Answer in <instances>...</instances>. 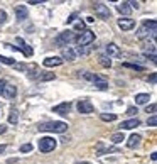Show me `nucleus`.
Masks as SVG:
<instances>
[{
    "mask_svg": "<svg viewBox=\"0 0 157 164\" xmlns=\"http://www.w3.org/2000/svg\"><path fill=\"white\" fill-rule=\"evenodd\" d=\"M17 122H19V112L14 108V110H10V113H9V124H14V125H15Z\"/></svg>",
    "mask_w": 157,
    "mask_h": 164,
    "instance_id": "obj_22",
    "label": "nucleus"
},
{
    "mask_svg": "<svg viewBox=\"0 0 157 164\" xmlns=\"http://www.w3.org/2000/svg\"><path fill=\"white\" fill-rule=\"evenodd\" d=\"M5 151V145H0V152H3Z\"/></svg>",
    "mask_w": 157,
    "mask_h": 164,
    "instance_id": "obj_42",
    "label": "nucleus"
},
{
    "mask_svg": "<svg viewBox=\"0 0 157 164\" xmlns=\"http://www.w3.org/2000/svg\"><path fill=\"white\" fill-rule=\"evenodd\" d=\"M42 65L46 68H54V66H61L63 65V59L59 58V56H49V58H46L44 61H42Z\"/></svg>",
    "mask_w": 157,
    "mask_h": 164,
    "instance_id": "obj_15",
    "label": "nucleus"
},
{
    "mask_svg": "<svg viewBox=\"0 0 157 164\" xmlns=\"http://www.w3.org/2000/svg\"><path fill=\"white\" fill-rule=\"evenodd\" d=\"M93 9H95V15L100 17V19H103V20H108L110 17H112L110 9L105 5V3H101V2H95L93 3Z\"/></svg>",
    "mask_w": 157,
    "mask_h": 164,
    "instance_id": "obj_5",
    "label": "nucleus"
},
{
    "mask_svg": "<svg viewBox=\"0 0 157 164\" xmlns=\"http://www.w3.org/2000/svg\"><path fill=\"white\" fill-rule=\"evenodd\" d=\"M98 63H100L103 68H110V66H112V59H110L108 56H100V58H98Z\"/></svg>",
    "mask_w": 157,
    "mask_h": 164,
    "instance_id": "obj_24",
    "label": "nucleus"
},
{
    "mask_svg": "<svg viewBox=\"0 0 157 164\" xmlns=\"http://www.w3.org/2000/svg\"><path fill=\"white\" fill-rule=\"evenodd\" d=\"M149 100H151V95H149V93H138V95H135V103H137V105H145Z\"/></svg>",
    "mask_w": 157,
    "mask_h": 164,
    "instance_id": "obj_21",
    "label": "nucleus"
},
{
    "mask_svg": "<svg viewBox=\"0 0 157 164\" xmlns=\"http://www.w3.org/2000/svg\"><path fill=\"white\" fill-rule=\"evenodd\" d=\"M74 29H76V31H81V32H83V31H85V22H76Z\"/></svg>",
    "mask_w": 157,
    "mask_h": 164,
    "instance_id": "obj_34",
    "label": "nucleus"
},
{
    "mask_svg": "<svg viewBox=\"0 0 157 164\" xmlns=\"http://www.w3.org/2000/svg\"><path fill=\"white\" fill-rule=\"evenodd\" d=\"M56 145H58V142H56L54 137H41V141H39V151L51 152L56 149Z\"/></svg>",
    "mask_w": 157,
    "mask_h": 164,
    "instance_id": "obj_4",
    "label": "nucleus"
},
{
    "mask_svg": "<svg viewBox=\"0 0 157 164\" xmlns=\"http://www.w3.org/2000/svg\"><path fill=\"white\" fill-rule=\"evenodd\" d=\"M2 95H3V97H5L7 100L15 98V95H17V88H15V85L7 83V85H5V88H3V91H2Z\"/></svg>",
    "mask_w": 157,
    "mask_h": 164,
    "instance_id": "obj_14",
    "label": "nucleus"
},
{
    "mask_svg": "<svg viewBox=\"0 0 157 164\" xmlns=\"http://www.w3.org/2000/svg\"><path fill=\"white\" fill-rule=\"evenodd\" d=\"M69 110H71V102H63V103H59V105H56L54 108H52V112L66 117L68 113H69Z\"/></svg>",
    "mask_w": 157,
    "mask_h": 164,
    "instance_id": "obj_10",
    "label": "nucleus"
},
{
    "mask_svg": "<svg viewBox=\"0 0 157 164\" xmlns=\"http://www.w3.org/2000/svg\"><path fill=\"white\" fill-rule=\"evenodd\" d=\"M5 85H7L5 80H0V95H2V91H3V88H5Z\"/></svg>",
    "mask_w": 157,
    "mask_h": 164,
    "instance_id": "obj_36",
    "label": "nucleus"
},
{
    "mask_svg": "<svg viewBox=\"0 0 157 164\" xmlns=\"http://www.w3.org/2000/svg\"><path fill=\"white\" fill-rule=\"evenodd\" d=\"M147 125H151V127H155V125H157V117H155V115H151V117H149Z\"/></svg>",
    "mask_w": 157,
    "mask_h": 164,
    "instance_id": "obj_31",
    "label": "nucleus"
},
{
    "mask_svg": "<svg viewBox=\"0 0 157 164\" xmlns=\"http://www.w3.org/2000/svg\"><path fill=\"white\" fill-rule=\"evenodd\" d=\"M0 63L9 65V66H14V65H15V59H10V58H5V56H0Z\"/></svg>",
    "mask_w": 157,
    "mask_h": 164,
    "instance_id": "obj_27",
    "label": "nucleus"
},
{
    "mask_svg": "<svg viewBox=\"0 0 157 164\" xmlns=\"http://www.w3.org/2000/svg\"><path fill=\"white\" fill-rule=\"evenodd\" d=\"M95 86L98 90H108V83L106 81H98V83H95Z\"/></svg>",
    "mask_w": 157,
    "mask_h": 164,
    "instance_id": "obj_30",
    "label": "nucleus"
},
{
    "mask_svg": "<svg viewBox=\"0 0 157 164\" xmlns=\"http://www.w3.org/2000/svg\"><path fill=\"white\" fill-rule=\"evenodd\" d=\"M78 112L83 113V115H88V113H93L95 112V105L90 102V100H80L76 105Z\"/></svg>",
    "mask_w": 157,
    "mask_h": 164,
    "instance_id": "obj_7",
    "label": "nucleus"
},
{
    "mask_svg": "<svg viewBox=\"0 0 157 164\" xmlns=\"http://www.w3.org/2000/svg\"><path fill=\"white\" fill-rule=\"evenodd\" d=\"M93 41H95V32L93 31H88V29H85L83 32H80L76 36V39H74V42H76L80 48H85V46L91 44Z\"/></svg>",
    "mask_w": 157,
    "mask_h": 164,
    "instance_id": "obj_3",
    "label": "nucleus"
},
{
    "mask_svg": "<svg viewBox=\"0 0 157 164\" xmlns=\"http://www.w3.org/2000/svg\"><path fill=\"white\" fill-rule=\"evenodd\" d=\"M138 125H140V120H138L137 117H135V119H130V120H123V122L120 124V132L122 130H132Z\"/></svg>",
    "mask_w": 157,
    "mask_h": 164,
    "instance_id": "obj_13",
    "label": "nucleus"
},
{
    "mask_svg": "<svg viewBox=\"0 0 157 164\" xmlns=\"http://www.w3.org/2000/svg\"><path fill=\"white\" fill-rule=\"evenodd\" d=\"M15 15H17V20L19 22H22V20H26L27 19V7L26 5H17L15 7Z\"/></svg>",
    "mask_w": 157,
    "mask_h": 164,
    "instance_id": "obj_19",
    "label": "nucleus"
},
{
    "mask_svg": "<svg viewBox=\"0 0 157 164\" xmlns=\"http://www.w3.org/2000/svg\"><path fill=\"white\" fill-rule=\"evenodd\" d=\"M39 130L42 132H54V134H63L68 130V124L61 120H54V122H44L39 125Z\"/></svg>",
    "mask_w": 157,
    "mask_h": 164,
    "instance_id": "obj_2",
    "label": "nucleus"
},
{
    "mask_svg": "<svg viewBox=\"0 0 157 164\" xmlns=\"http://www.w3.org/2000/svg\"><path fill=\"white\" fill-rule=\"evenodd\" d=\"M110 152H118V147H108V149H103V151H98V156L110 154Z\"/></svg>",
    "mask_w": 157,
    "mask_h": 164,
    "instance_id": "obj_28",
    "label": "nucleus"
},
{
    "mask_svg": "<svg viewBox=\"0 0 157 164\" xmlns=\"http://www.w3.org/2000/svg\"><path fill=\"white\" fill-rule=\"evenodd\" d=\"M155 31H157V22H155V20L154 19H152V20H145V22L138 27V31H137V39H145V37H149V36L155 37Z\"/></svg>",
    "mask_w": 157,
    "mask_h": 164,
    "instance_id": "obj_1",
    "label": "nucleus"
},
{
    "mask_svg": "<svg viewBox=\"0 0 157 164\" xmlns=\"http://www.w3.org/2000/svg\"><path fill=\"white\" fill-rule=\"evenodd\" d=\"M140 141H142V137H140L138 134H132L130 137H128V141H127V147H128V149L138 147V145H140Z\"/></svg>",
    "mask_w": 157,
    "mask_h": 164,
    "instance_id": "obj_18",
    "label": "nucleus"
},
{
    "mask_svg": "<svg viewBox=\"0 0 157 164\" xmlns=\"http://www.w3.org/2000/svg\"><path fill=\"white\" fill-rule=\"evenodd\" d=\"M29 5H41V0H29Z\"/></svg>",
    "mask_w": 157,
    "mask_h": 164,
    "instance_id": "obj_37",
    "label": "nucleus"
},
{
    "mask_svg": "<svg viewBox=\"0 0 157 164\" xmlns=\"http://www.w3.org/2000/svg\"><path fill=\"white\" fill-rule=\"evenodd\" d=\"M110 139H112L113 144H120L122 141H125V135H123V132H117V134H113Z\"/></svg>",
    "mask_w": 157,
    "mask_h": 164,
    "instance_id": "obj_23",
    "label": "nucleus"
},
{
    "mask_svg": "<svg viewBox=\"0 0 157 164\" xmlns=\"http://www.w3.org/2000/svg\"><path fill=\"white\" fill-rule=\"evenodd\" d=\"M100 119L105 122H113V120H117V115L115 113H100Z\"/></svg>",
    "mask_w": 157,
    "mask_h": 164,
    "instance_id": "obj_25",
    "label": "nucleus"
},
{
    "mask_svg": "<svg viewBox=\"0 0 157 164\" xmlns=\"http://www.w3.org/2000/svg\"><path fill=\"white\" fill-rule=\"evenodd\" d=\"M155 78H157V74H155V73H152L151 76H149V81H151V83H155Z\"/></svg>",
    "mask_w": 157,
    "mask_h": 164,
    "instance_id": "obj_38",
    "label": "nucleus"
},
{
    "mask_svg": "<svg viewBox=\"0 0 157 164\" xmlns=\"http://www.w3.org/2000/svg\"><path fill=\"white\" fill-rule=\"evenodd\" d=\"M118 27L122 31H132L135 27V20L128 19V17H120L118 19Z\"/></svg>",
    "mask_w": 157,
    "mask_h": 164,
    "instance_id": "obj_12",
    "label": "nucleus"
},
{
    "mask_svg": "<svg viewBox=\"0 0 157 164\" xmlns=\"http://www.w3.org/2000/svg\"><path fill=\"white\" fill-rule=\"evenodd\" d=\"M32 151V144H22L20 145V152H31Z\"/></svg>",
    "mask_w": 157,
    "mask_h": 164,
    "instance_id": "obj_32",
    "label": "nucleus"
},
{
    "mask_svg": "<svg viewBox=\"0 0 157 164\" xmlns=\"http://www.w3.org/2000/svg\"><path fill=\"white\" fill-rule=\"evenodd\" d=\"M151 159H152V161H157V152H152V154H151Z\"/></svg>",
    "mask_w": 157,
    "mask_h": 164,
    "instance_id": "obj_40",
    "label": "nucleus"
},
{
    "mask_svg": "<svg viewBox=\"0 0 157 164\" xmlns=\"http://www.w3.org/2000/svg\"><path fill=\"white\" fill-rule=\"evenodd\" d=\"M123 68H130V69H135V71H145L144 66L135 65V63H123Z\"/></svg>",
    "mask_w": 157,
    "mask_h": 164,
    "instance_id": "obj_26",
    "label": "nucleus"
},
{
    "mask_svg": "<svg viewBox=\"0 0 157 164\" xmlns=\"http://www.w3.org/2000/svg\"><path fill=\"white\" fill-rule=\"evenodd\" d=\"M117 10H118L122 15H125V17L132 12V9H130V5H128V2H120L118 5H117Z\"/></svg>",
    "mask_w": 157,
    "mask_h": 164,
    "instance_id": "obj_20",
    "label": "nucleus"
},
{
    "mask_svg": "<svg viewBox=\"0 0 157 164\" xmlns=\"http://www.w3.org/2000/svg\"><path fill=\"white\" fill-rule=\"evenodd\" d=\"M127 113L128 115H135V113H137V107H130V108H127Z\"/></svg>",
    "mask_w": 157,
    "mask_h": 164,
    "instance_id": "obj_35",
    "label": "nucleus"
},
{
    "mask_svg": "<svg viewBox=\"0 0 157 164\" xmlns=\"http://www.w3.org/2000/svg\"><path fill=\"white\" fill-rule=\"evenodd\" d=\"M105 49H106L108 58H120V56H122V51H120V48L115 44V42H108Z\"/></svg>",
    "mask_w": 157,
    "mask_h": 164,
    "instance_id": "obj_8",
    "label": "nucleus"
},
{
    "mask_svg": "<svg viewBox=\"0 0 157 164\" xmlns=\"http://www.w3.org/2000/svg\"><path fill=\"white\" fill-rule=\"evenodd\" d=\"M74 39H76V34L73 32V31H66V32H61L58 36V37L54 39V42L58 46H61V48H66L69 42H73Z\"/></svg>",
    "mask_w": 157,
    "mask_h": 164,
    "instance_id": "obj_6",
    "label": "nucleus"
},
{
    "mask_svg": "<svg viewBox=\"0 0 157 164\" xmlns=\"http://www.w3.org/2000/svg\"><path fill=\"white\" fill-rule=\"evenodd\" d=\"M155 110H157L155 103H151V105L145 107V112H147V113H152V115H155Z\"/></svg>",
    "mask_w": 157,
    "mask_h": 164,
    "instance_id": "obj_29",
    "label": "nucleus"
},
{
    "mask_svg": "<svg viewBox=\"0 0 157 164\" xmlns=\"http://www.w3.org/2000/svg\"><path fill=\"white\" fill-rule=\"evenodd\" d=\"M7 22V14L5 10H0V24H5Z\"/></svg>",
    "mask_w": 157,
    "mask_h": 164,
    "instance_id": "obj_33",
    "label": "nucleus"
},
{
    "mask_svg": "<svg viewBox=\"0 0 157 164\" xmlns=\"http://www.w3.org/2000/svg\"><path fill=\"white\" fill-rule=\"evenodd\" d=\"M61 56H63V58H61L63 61H64V59H66V61H74V59H76V53H74V49L69 48V46L61 49Z\"/></svg>",
    "mask_w": 157,
    "mask_h": 164,
    "instance_id": "obj_17",
    "label": "nucleus"
},
{
    "mask_svg": "<svg viewBox=\"0 0 157 164\" xmlns=\"http://www.w3.org/2000/svg\"><path fill=\"white\" fill-rule=\"evenodd\" d=\"M5 125H2V124H0V134H5Z\"/></svg>",
    "mask_w": 157,
    "mask_h": 164,
    "instance_id": "obj_41",
    "label": "nucleus"
},
{
    "mask_svg": "<svg viewBox=\"0 0 157 164\" xmlns=\"http://www.w3.org/2000/svg\"><path fill=\"white\" fill-rule=\"evenodd\" d=\"M74 19H76V14H73V15H69V19H68V24L74 22Z\"/></svg>",
    "mask_w": 157,
    "mask_h": 164,
    "instance_id": "obj_39",
    "label": "nucleus"
},
{
    "mask_svg": "<svg viewBox=\"0 0 157 164\" xmlns=\"http://www.w3.org/2000/svg\"><path fill=\"white\" fill-rule=\"evenodd\" d=\"M29 76L32 78V80H37V81H51L56 78L54 73H46V71H42V73H29Z\"/></svg>",
    "mask_w": 157,
    "mask_h": 164,
    "instance_id": "obj_9",
    "label": "nucleus"
},
{
    "mask_svg": "<svg viewBox=\"0 0 157 164\" xmlns=\"http://www.w3.org/2000/svg\"><path fill=\"white\" fill-rule=\"evenodd\" d=\"M17 44H19V46H12V49H20L26 56H32V49L26 44V42H24L22 37H17Z\"/></svg>",
    "mask_w": 157,
    "mask_h": 164,
    "instance_id": "obj_16",
    "label": "nucleus"
},
{
    "mask_svg": "<svg viewBox=\"0 0 157 164\" xmlns=\"http://www.w3.org/2000/svg\"><path fill=\"white\" fill-rule=\"evenodd\" d=\"M78 76L80 78H83V80H88V81H91V83H98V81H103L101 80V76H98V74H95V73H90V71H78Z\"/></svg>",
    "mask_w": 157,
    "mask_h": 164,
    "instance_id": "obj_11",
    "label": "nucleus"
}]
</instances>
